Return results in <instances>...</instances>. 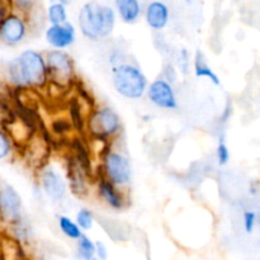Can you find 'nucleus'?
<instances>
[{
  "instance_id": "1",
  "label": "nucleus",
  "mask_w": 260,
  "mask_h": 260,
  "mask_svg": "<svg viewBox=\"0 0 260 260\" xmlns=\"http://www.w3.org/2000/svg\"><path fill=\"white\" fill-rule=\"evenodd\" d=\"M8 78L17 88H40L47 83L46 61L40 52L28 50L8 63Z\"/></svg>"
},
{
  "instance_id": "2",
  "label": "nucleus",
  "mask_w": 260,
  "mask_h": 260,
  "mask_svg": "<svg viewBox=\"0 0 260 260\" xmlns=\"http://www.w3.org/2000/svg\"><path fill=\"white\" fill-rule=\"evenodd\" d=\"M113 85L124 98L139 99L146 91L147 80L136 66L123 63L113 70Z\"/></svg>"
},
{
  "instance_id": "3",
  "label": "nucleus",
  "mask_w": 260,
  "mask_h": 260,
  "mask_svg": "<svg viewBox=\"0 0 260 260\" xmlns=\"http://www.w3.org/2000/svg\"><path fill=\"white\" fill-rule=\"evenodd\" d=\"M47 79L60 88H65L73 81L74 65L68 53L62 51H51L45 58Z\"/></svg>"
},
{
  "instance_id": "4",
  "label": "nucleus",
  "mask_w": 260,
  "mask_h": 260,
  "mask_svg": "<svg viewBox=\"0 0 260 260\" xmlns=\"http://www.w3.org/2000/svg\"><path fill=\"white\" fill-rule=\"evenodd\" d=\"M121 122L119 117L111 108H103L94 112L89 119V131L96 139H107L118 132Z\"/></svg>"
},
{
  "instance_id": "5",
  "label": "nucleus",
  "mask_w": 260,
  "mask_h": 260,
  "mask_svg": "<svg viewBox=\"0 0 260 260\" xmlns=\"http://www.w3.org/2000/svg\"><path fill=\"white\" fill-rule=\"evenodd\" d=\"M104 172L112 184L124 185L131 179V167L123 155L111 152L104 159Z\"/></svg>"
},
{
  "instance_id": "6",
  "label": "nucleus",
  "mask_w": 260,
  "mask_h": 260,
  "mask_svg": "<svg viewBox=\"0 0 260 260\" xmlns=\"http://www.w3.org/2000/svg\"><path fill=\"white\" fill-rule=\"evenodd\" d=\"M147 96H149L150 102L159 108L175 109L178 107L173 86L162 79H157L150 84Z\"/></svg>"
},
{
  "instance_id": "7",
  "label": "nucleus",
  "mask_w": 260,
  "mask_h": 260,
  "mask_svg": "<svg viewBox=\"0 0 260 260\" xmlns=\"http://www.w3.org/2000/svg\"><path fill=\"white\" fill-rule=\"evenodd\" d=\"M27 33L25 22L17 14H7L0 20V40L5 45L19 43Z\"/></svg>"
},
{
  "instance_id": "8",
  "label": "nucleus",
  "mask_w": 260,
  "mask_h": 260,
  "mask_svg": "<svg viewBox=\"0 0 260 260\" xmlns=\"http://www.w3.org/2000/svg\"><path fill=\"white\" fill-rule=\"evenodd\" d=\"M22 201L12 187H4L0 190V215L5 221L15 225L20 221Z\"/></svg>"
},
{
  "instance_id": "9",
  "label": "nucleus",
  "mask_w": 260,
  "mask_h": 260,
  "mask_svg": "<svg viewBox=\"0 0 260 260\" xmlns=\"http://www.w3.org/2000/svg\"><path fill=\"white\" fill-rule=\"evenodd\" d=\"M98 3H86L81 7L79 13V28L85 37L90 40L98 38V14H99Z\"/></svg>"
},
{
  "instance_id": "10",
  "label": "nucleus",
  "mask_w": 260,
  "mask_h": 260,
  "mask_svg": "<svg viewBox=\"0 0 260 260\" xmlns=\"http://www.w3.org/2000/svg\"><path fill=\"white\" fill-rule=\"evenodd\" d=\"M46 40L52 47L57 50L66 48L75 42V28L70 22L51 25L46 30Z\"/></svg>"
},
{
  "instance_id": "11",
  "label": "nucleus",
  "mask_w": 260,
  "mask_h": 260,
  "mask_svg": "<svg viewBox=\"0 0 260 260\" xmlns=\"http://www.w3.org/2000/svg\"><path fill=\"white\" fill-rule=\"evenodd\" d=\"M42 187L45 192L47 193L48 197H51L55 201H60L65 197L66 194V184L62 180V178L58 174H56L53 170H46L42 173L41 177Z\"/></svg>"
},
{
  "instance_id": "12",
  "label": "nucleus",
  "mask_w": 260,
  "mask_h": 260,
  "mask_svg": "<svg viewBox=\"0 0 260 260\" xmlns=\"http://www.w3.org/2000/svg\"><path fill=\"white\" fill-rule=\"evenodd\" d=\"M169 20V9L161 2H152L146 8V22L152 29H162Z\"/></svg>"
},
{
  "instance_id": "13",
  "label": "nucleus",
  "mask_w": 260,
  "mask_h": 260,
  "mask_svg": "<svg viewBox=\"0 0 260 260\" xmlns=\"http://www.w3.org/2000/svg\"><path fill=\"white\" fill-rule=\"evenodd\" d=\"M99 192H101V196L104 198V201H106L111 207L116 208V210H121L124 206V201L121 192L117 190L116 187H114L108 179L102 178V179L99 180Z\"/></svg>"
},
{
  "instance_id": "14",
  "label": "nucleus",
  "mask_w": 260,
  "mask_h": 260,
  "mask_svg": "<svg viewBox=\"0 0 260 260\" xmlns=\"http://www.w3.org/2000/svg\"><path fill=\"white\" fill-rule=\"evenodd\" d=\"M114 24H116V14L111 7L107 5H99V14H98V38L107 37L113 30Z\"/></svg>"
},
{
  "instance_id": "15",
  "label": "nucleus",
  "mask_w": 260,
  "mask_h": 260,
  "mask_svg": "<svg viewBox=\"0 0 260 260\" xmlns=\"http://www.w3.org/2000/svg\"><path fill=\"white\" fill-rule=\"evenodd\" d=\"M71 149H73L74 154V161L79 165L83 172L90 174L91 172V164H90V157H89V151L86 149V145L84 144V141L79 137H75L71 141Z\"/></svg>"
},
{
  "instance_id": "16",
  "label": "nucleus",
  "mask_w": 260,
  "mask_h": 260,
  "mask_svg": "<svg viewBox=\"0 0 260 260\" xmlns=\"http://www.w3.org/2000/svg\"><path fill=\"white\" fill-rule=\"evenodd\" d=\"M116 7L124 23H135L141 14V5L137 0H118Z\"/></svg>"
},
{
  "instance_id": "17",
  "label": "nucleus",
  "mask_w": 260,
  "mask_h": 260,
  "mask_svg": "<svg viewBox=\"0 0 260 260\" xmlns=\"http://www.w3.org/2000/svg\"><path fill=\"white\" fill-rule=\"evenodd\" d=\"M83 170L79 168V165L75 161L70 160L69 162V178H70V187L73 189L74 194H85L86 193V187L85 182H84L83 178Z\"/></svg>"
},
{
  "instance_id": "18",
  "label": "nucleus",
  "mask_w": 260,
  "mask_h": 260,
  "mask_svg": "<svg viewBox=\"0 0 260 260\" xmlns=\"http://www.w3.org/2000/svg\"><path fill=\"white\" fill-rule=\"evenodd\" d=\"M194 71H196V75L198 78H207L212 81L215 85H220V79L218 76L216 75L215 71L210 68V66L206 63V61L203 60V55L197 51L196 53V61H194Z\"/></svg>"
},
{
  "instance_id": "19",
  "label": "nucleus",
  "mask_w": 260,
  "mask_h": 260,
  "mask_svg": "<svg viewBox=\"0 0 260 260\" xmlns=\"http://www.w3.org/2000/svg\"><path fill=\"white\" fill-rule=\"evenodd\" d=\"M69 112H70L71 126L75 127L79 132H83L85 122H84L83 112H81V107L78 98L70 99V102H69Z\"/></svg>"
},
{
  "instance_id": "20",
  "label": "nucleus",
  "mask_w": 260,
  "mask_h": 260,
  "mask_svg": "<svg viewBox=\"0 0 260 260\" xmlns=\"http://www.w3.org/2000/svg\"><path fill=\"white\" fill-rule=\"evenodd\" d=\"M48 20L52 23V25L63 24L68 22V13H66L65 5L62 2L53 3L48 8Z\"/></svg>"
},
{
  "instance_id": "21",
  "label": "nucleus",
  "mask_w": 260,
  "mask_h": 260,
  "mask_svg": "<svg viewBox=\"0 0 260 260\" xmlns=\"http://www.w3.org/2000/svg\"><path fill=\"white\" fill-rule=\"evenodd\" d=\"M78 254L83 260H93L95 255L94 243L84 234L80 236V239H78Z\"/></svg>"
},
{
  "instance_id": "22",
  "label": "nucleus",
  "mask_w": 260,
  "mask_h": 260,
  "mask_svg": "<svg viewBox=\"0 0 260 260\" xmlns=\"http://www.w3.org/2000/svg\"><path fill=\"white\" fill-rule=\"evenodd\" d=\"M58 225H60L61 231H62L68 238L78 240V239H80V236L83 235V233H81V230L79 229V226L76 225V222H74L71 218L66 217V216H61V217L58 218Z\"/></svg>"
},
{
  "instance_id": "23",
  "label": "nucleus",
  "mask_w": 260,
  "mask_h": 260,
  "mask_svg": "<svg viewBox=\"0 0 260 260\" xmlns=\"http://www.w3.org/2000/svg\"><path fill=\"white\" fill-rule=\"evenodd\" d=\"M94 217L91 215L90 211L88 210H80L79 211L78 216H76V225L79 226V229H83V230H90L91 226H93Z\"/></svg>"
},
{
  "instance_id": "24",
  "label": "nucleus",
  "mask_w": 260,
  "mask_h": 260,
  "mask_svg": "<svg viewBox=\"0 0 260 260\" xmlns=\"http://www.w3.org/2000/svg\"><path fill=\"white\" fill-rule=\"evenodd\" d=\"M10 147H12V145H10L9 137L4 131L0 129V160L9 155Z\"/></svg>"
},
{
  "instance_id": "25",
  "label": "nucleus",
  "mask_w": 260,
  "mask_h": 260,
  "mask_svg": "<svg viewBox=\"0 0 260 260\" xmlns=\"http://www.w3.org/2000/svg\"><path fill=\"white\" fill-rule=\"evenodd\" d=\"M71 128V122L68 119H57V121H53L52 123V132H55L56 135H63L68 134V131H70Z\"/></svg>"
},
{
  "instance_id": "26",
  "label": "nucleus",
  "mask_w": 260,
  "mask_h": 260,
  "mask_svg": "<svg viewBox=\"0 0 260 260\" xmlns=\"http://www.w3.org/2000/svg\"><path fill=\"white\" fill-rule=\"evenodd\" d=\"M229 159H230V151H229V147L226 146L225 142L221 140L220 144L217 146V160H218V164L221 165H225L228 164Z\"/></svg>"
},
{
  "instance_id": "27",
  "label": "nucleus",
  "mask_w": 260,
  "mask_h": 260,
  "mask_svg": "<svg viewBox=\"0 0 260 260\" xmlns=\"http://www.w3.org/2000/svg\"><path fill=\"white\" fill-rule=\"evenodd\" d=\"M256 221V215L253 211H248V212L244 213V226H245V231L248 234H251L254 230V226H255Z\"/></svg>"
},
{
  "instance_id": "28",
  "label": "nucleus",
  "mask_w": 260,
  "mask_h": 260,
  "mask_svg": "<svg viewBox=\"0 0 260 260\" xmlns=\"http://www.w3.org/2000/svg\"><path fill=\"white\" fill-rule=\"evenodd\" d=\"M75 85H76V89H78V93L80 94V95L83 96V98L85 99L86 102H88V103H90L91 106H94V98L90 95V94H89V91H86V89H85V86H84V84L81 83L80 80H76L75 81Z\"/></svg>"
},
{
  "instance_id": "29",
  "label": "nucleus",
  "mask_w": 260,
  "mask_h": 260,
  "mask_svg": "<svg viewBox=\"0 0 260 260\" xmlns=\"http://www.w3.org/2000/svg\"><path fill=\"white\" fill-rule=\"evenodd\" d=\"M94 246H95V254L98 255V258L101 260H106L108 256V250H107L106 245L102 241H96V243H94Z\"/></svg>"
},
{
  "instance_id": "30",
  "label": "nucleus",
  "mask_w": 260,
  "mask_h": 260,
  "mask_svg": "<svg viewBox=\"0 0 260 260\" xmlns=\"http://www.w3.org/2000/svg\"><path fill=\"white\" fill-rule=\"evenodd\" d=\"M7 15V4L3 2H0V20Z\"/></svg>"
},
{
  "instance_id": "31",
  "label": "nucleus",
  "mask_w": 260,
  "mask_h": 260,
  "mask_svg": "<svg viewBox=\"0 0 260 260\" xmlns=\"http://www.w3.org/2000/svg\"><path fill=\"white\" fill-rule=\"evenodd\" d=\"M40 260H46V259H40Z\"/></svg>"
},
{
  "instance_id": "32",
  "label": "nucleus",
  "mask_w": 260,
  "mask_h": 260,
  "mask_svg": "<svg viewBox=\"0 0 260 260\" xmlns=\"http://www.w3.org/2000/svg\"><path fill=\"white\" fill-rule=\"evenodd\" d=\"M93 260H98V259H93Z\"/></svg>"
}]
</instances>
